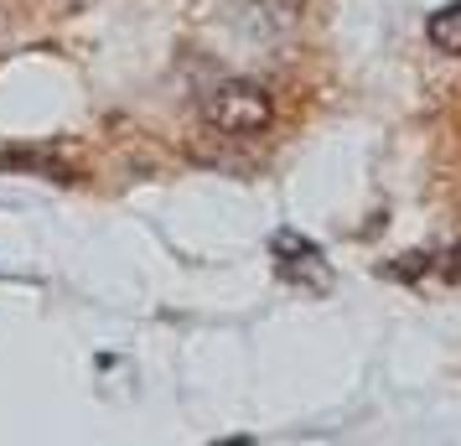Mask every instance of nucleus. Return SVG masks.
<instances>
[{"label":"nucleus","mask_w":461,"mask_h":446,"mask_svg":"<svg viewBox=\"0 0 461 446\" xmlns=\"http://www.w3.org/2000/svg\"><path fill=\"white\" fill-rule=\"evenodd\" d=\"M197 114L218 135H259L275 120V99L270 88L254 84V78H218L197 94Z\"/></svg>","instance_id":"1"},{"label":"nucleus","mask_w":461,"mask_h":446,"mask_svg":"<svg viewBox=\"0 0 461 446\" xmlns=\"http://www.w3.org/2000/svg\"><path fill=\"white\" fill-rule=\"evenodd\" d=\"M275 255H280V270H285V276L316 270V276L327 280V259H321V250H316L312 239H301V234H280V239H275Z\"/></svg>","instance_id":"2"},{"label":"nucleus","mask_w":461,"mask_h":446,"mask_svg":"<svg viewBox=\"0 0 461 446\" xmlns=\"http://www.w3.org/2000/svg\"><path fill=\"white\" fill-rule=\"evenodd\" d=\"M425 37H430L440 52L461 58V0H456V5H446V11H436V16L425 22Z\"/></svg>","instance_id":"3"},{"label":"nucleus","mask_w":461,"mask_h":446,"mask_svg":"<svg viewBox=\"0 0 461 446\" xmlns=\"http://www.w3.org/2000/svg\"><path fill=\"white\" fill-rule=\"evenodd\" d=\"M446 276H451V280H461V244L451 250V255H446Z\"/></svg>","instance_id":"4"}]
</instances>
